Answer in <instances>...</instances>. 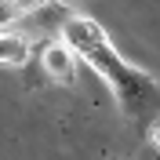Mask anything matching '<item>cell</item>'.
<instances>
[{
	"instance_id": "cell-1",
	"label": "cell",
	"mask_w": 160,
	"mask_h": 160,
	"mask_svg": "<svg viewBox=\"0 0 160 160\" xmlns=\"http://www.w3.org/2000/svg\"><path fill=\"white\" fill-rule=\"evenodd\" d=\"M80 62H88L91 69L98 73V80H106V88L113 91L120 113L138 124H149L153 117H160V80L153 73L131 66L124 55L117 51V44L109 40V33L102 29L95 18L88 15H69L62 22L58 33Z\"/></svg>"
},
{
	"instance_id": "cell-2",
	"label": "cell",
	"mask_w": 160,
	"mask_h": 160,
	"mask_svg": "<svg viewBox=\"0 0 160 160\" xmlns=\"http://www.w3.org/2000/svg\"><path fill=\"white\" fill-rule=\"evenodd\" d=\"M40 62H44V73H48L51 80L66 84V88L77 80V51H73L62 37H58V40H51L48 48L40 51Z\"/></svg>"
},
{
	"instance_id": "cell-3",
	"label": "cell",
	"mask_w": 160,
	"mask_h": 160,
	"mask_svg": "<svg viewBox=\"0 0 160 160\" xmlns=\"http://www.w3.org/2000/svg\"><path fill=\"white\" fill-rule=\"evenodd\" d=\"M29 37H22V33H8L0 29V66H26L29 62Z\"/></svg>"
},
{
	"instance_id": "cell-4",
	"label": "cell",
	"mask_w": 160,
	"mask_h": 160,
	"mask_svg": "<svg viewBox=\"0 0 160 160\" xmlns=\"http://www.w3.org/2000/svg\"><path fill=\"white\" fill-rule=\"evenodd\" d=\"M48 4H55V0H4L0 4V29H8L11 22H22V18H29V15H37Z\"/></svg>"
},
{
	"instance_id": "cell-5",
	"label": "cell",
	"mask_w": 160,
	"mask_h": 160,
	"mask_svg": "<svg viewBox=\"0 0 160 160\" xmlns=\"http://www.w3.org/2000/svg\"><path fill=\"white\" fill-rule=\"evenodd\" d=\"M146 131H149V142H153V146L160 149V117H153V120H149V128H146Z\"/></svg>"
},
{
	"instance_id": "cell-6",
	"label": "cell",
	"mask_w": 160,
	"mask_h": 160,
	"mask_svg": "<svg viewBox=\"0 0 160 160\" xmlns=\"http://www.w3.org/2000/svg\"><path fill=\"white\" fill-rule=\"evenodd\" d=\"M98 160H113V157H109V153H102V157H98Z\"/></svg>"
}]
</instances>
